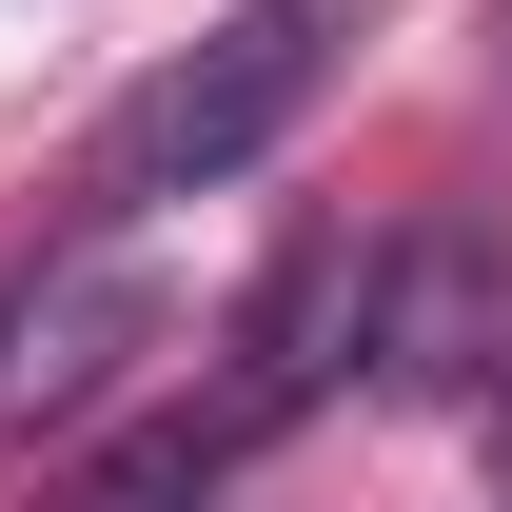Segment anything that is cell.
<instances>
[{"mask_svg":"<svg viewBox=\"0 0 512 512\" xmlns=\"http://www.w3.org/2000/svg\"><path fill=\"white\" fill-rule=\"evenodd\" d=\"M335 40H355V0H237L217 40H178V60H158L119 119H99V158H79V217H178V197H237L276 138L316 119Z\"/></svg>","mask_w":512,"mask_h":512,"instance_id":"obj_1","label":"cell"},{"mask_svg":"<svg viewBox=\"0 0 512 512\" xmlns=\"http://www.w3.org/2000/svg\"><path fill=\"white\" fill-rule=\"evenodd\" d=\"M158 335H178V296H158L138 217H79L60 256H20V276H0V453H40L60 414H99Z\"/></svg>","mask_w":512,"mask_h":512,"instance_id":"obj_2","label":"cell"},{"mask_svg":"<svg viewBox=\"0 0 512 512\" xmlns=\"http://www.w3.org/2000/svg\"><path fill=\"white\" fill-rule=\"evenodd\" d=\"M512 375V237H394L375 256V296H355V394H493Z\"/></svg>","mask_w":512,"mask_h":512,"instance_id":"obj_3","label":"cell"},{"mask_svg":"<svg viewBox=\"0 0 512 512\" xmlns=\"http://www.w3.org/2000/svg\"><path fill=\"white\" fill-rule=\"evenodd\" d=\"M493 512H512V375H493Z\"/></svg>","mask_w":512,"mask_h":512,"instance_id":"obj_4","label":"cell"}]
</instances>
